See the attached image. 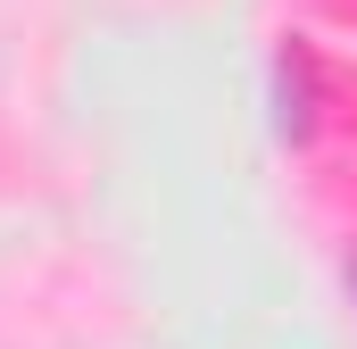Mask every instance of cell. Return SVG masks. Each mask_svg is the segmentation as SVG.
<instances>
[{
  "mask_svg": "<svg viewBox=\"0 0 357 349\" xmlns=\"http://www.w3.org/2000/svg\"><path fill=\"white\" fill-rule=\"evenodd\" d=\"M274 100H282V108H274L282 142H307V125H316V108H307V100H316V84H307V50H282V59H274Z\"/></svg>",
  "mask_w": 357,
  "mask_h": 349,
  "instance_id": "obj_1",
  "label": "cell"
},
{
  "mask_svg": "<svg viewBox=\"0 0 357 349\" xmlns=\"http://www.w3.org/2000/svg\"><path fill=\"white\" fill-rule=\"evenodd\" d=\"M349 291H357V258H349Z\"/></svg>",
  "mask_w": 357,
  "mask_h": 349,
  "instance_id": "obj_2",
  "label": "cell"
}]
</instances>
